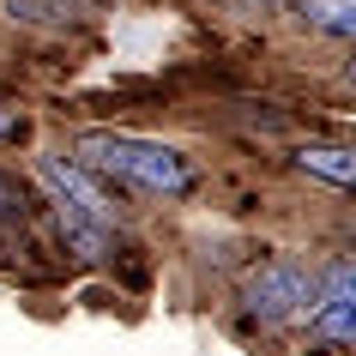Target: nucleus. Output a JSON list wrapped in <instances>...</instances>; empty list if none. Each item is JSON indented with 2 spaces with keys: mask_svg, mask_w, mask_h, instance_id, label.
<instances>
[{
  "mask_svg": "<svg viewBox=\"0 0 356 356\" xmlns=\"http://www.w3.org/2000/svg\"><path fill=\"white\" fill-rule=\"evenodd\" d=\"M73 151H79V169L133 181V188H145V193H188L193 188L188 157H181L175 145L139 139V133H85Z\"/></svg>",
  "mask_w": 356,
  "mask_h": 356,
  "instance_id": "f257e3e1",
  "label": "nucleus"
},
{
  "mask_svg": "<svg viewBox=\"0 0 356 356\" xmlns=\"http://www.w3.org/2000/svg\"><path fill=\"white\" fill-rule=\"evenodd\" d=\"M314 296H320V278L296 260H266L248 278V308L260 320H302L314 308Z\"/></svg>",
  "mask_w": 356,
  "mask_h": 356,
  "instance_id": "f03ea898",
  "label": "nucleus"
},
{
  "mask_svg": "<svg viewBox=\"0 0 356 356\" xmlns=\"http://www.w3.org/2000/svg\"><path fill=\"white\" fill-rule=\"evenodd\" d=\"M308 332L326 338V344H350L356 338V266L338 254L320 278V296L308 308Z\"/></svg>",
  "mask_w": 356,
  "mask_h": 356,
  "instance_id": "7ed1b4c3",
  "label": "nucleus"
},
{
  "mask_svg": "<svg viewBox=\"0 0 356 356\" xmlns=\"http://www.w3.org/2000/svg\"><path fill=\"white\" fill-rule=\"evenodd\" d=\"M37 181L55 193V206H73L85 218H97V224H115V200L91 181V169L60 163V157H37Z\"/></svg>",
  "mask_w": 356,
  "mask_h": 356,
  "instance_id": "20e7f679",
  "label": "nucleus"
},
{
  "mask_svg": "<svg viewBox=\"0 0 356 356\" xmlns=\"http://www.w3.org/2000/svg\"><path fill=\"white\" fill-rule=\"evenodd\" d=\"M55 211H60V236H67V248L79 260H109L115 254V224H97V218H85L73 206H55Z\"/></svg>",
  "mask_w": 356,
  "mask_h": 356,
  "instance_id": "39448f33",
  "label": "nucleus"
},
{
  "mask_svg": "<svg viewBox=\"0 0 356 356\" xmlns=\"http://www.w3.org/2000/svg\"><path fill=\"white\" fill-rule=\"evenodd\" d=\"M296 163L308 175H320V181H332V188H350L356 181V151H344V145H302Z\"/></svg>",
  "mask_w": 356,
  "mask_h": 356,
  "instance_id": "423d86ee",
  "label": "nucleus"
},
{
  "mask_svg": "<svg viewBox=\"0 0 356 356\" xmlns=\"http://www.w3.org/2000/svg\"><path fill=\"white\" fill-rule=\"evenodd\" d=\"M296 13L314 24V31H326V37H350L356 31V0H302Z\"/></svg>",
  "mask_w": 356,
  "mask_h": 356,
  "instance_id": "0eeeda50",
  "label": "nucleus"
},
{
  "mask_svg": "<svg viewBox=\"0 0 356 356\" xmlns=\"http://www.w3.org/2000/svg\"><path fill=\"white\" fill-rule=\"evenodd\" d=\"M6 13L24 24H67L73 19V0H6Z\"/></svg>",
  "mask_w": 356,
  "mask_h": 356,
  "instance_id": "6e6552de",
  "label": "nucleus"
},
{
  "mask_svg": "<svg viewBox=\"0 0 356 356\" xmlns=\"http://www.w3.org/2000/svg\"><path fill=\"white\" fill-rule=\"evenodd\" d=\"M0 211H6V218H13V211H19V188H13V181H6V175H0Z\"/></svg>",
  "mask_w": 356,
  "mask_h": 356,
  "instance_id": "1a4fd4ad",
  "label": "nucleus"
},
{
  "mask_svg": "<svg viewBox=\"0 0 356 356\" xmlns=\"http://www.w3.org/2000/svg\"><path fill=\"white\" fill-rule=\"evenodd\" d=\"M13 127H19V115H13V109H0V133H13Z\"/></svg>",
  "mask_w": 356,
  "mask_h": 356,
  "instance_id": "9d476101",
  "label": "nucleus"
}]
</instances>
